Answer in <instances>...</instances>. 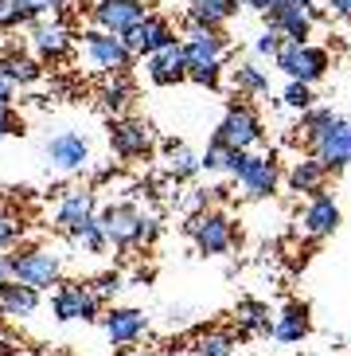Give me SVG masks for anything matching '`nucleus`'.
<instances>
[{
	"label": "nucleus",
	"instance_id": "nucleus-1",
	"mask_svg": "<svg viewBox=\"0 0 351 356\" xmlns=\"http://www.w3.org/2000/svg\"><path fill=\"white\" fill-rule=\"evenodd\" d=\"M305 141H309V157L320 161L324 172H340L351 165V118L332 110L320 126L305 134Z\"/></svg>",
	"mask_w": 351,
	"mask_h": 356
},
{
	"label": "nucleus",
	"instance_id": "nucleus-2",
	"mask_svg": "<svg viewBox=\"0 0 351 356\" xmlns=\"http://www.w3.org/2000/svg\"><path fill=\"white\" fill-rule=\"evenodd\" d=\"M12 282L31 286V290H51L62 282V254L55 247H20L8 254Z\"/></svg>",
	"mask_w": 351,
	"mask_h": 356
},
{
	"label": "nucleus",
	"instance_id": "nucleus-3",
	"mask_svg": "<svg viewBox=\"0 0 351 356\" xmlns=\"http://www.w3.org/2000/svg\"><path fill=\"white\" fill-rule=\"evenodd\" d=\"M262 137H266V126H262V118L254 106L246 102H230L223 122L215 126V145L223 149H238V153H250L254 145H262Z\"/></svg>",
	"mask_w": 351,
	"mask_h": 356
},
{
	"label": "nucleus",
	"instance_id": "nucleus-4",
	"mask_svg": "<svg viewBox=\"0 0 351 356\" xmlns=\"http://www.w3.org/2000/svg\"><path fill=\"white\" fill-rule=\"evenodd\" d=\"M184 231H187V239L196 243L199 254H227L230 247L238 243L234 220H230L227 211H219V208L199 211V216H187Z\"/></svg>",
	"mask_w": 351,
	"mask_h": 356
},
{
	"label": "nucleus",
	"instance_id": "nucleus-5",
	"mask_svg": "<svg viewBox=\"0 0 351 356\" xmlns=\"http://www.w3.org/2000/svg\"><path fill=\"white\" fill-rule=\"evenodd\" d=\"M277 71L281 74H289V83H320L324 74H328L332 59L324 47H316V43H281V51H277Z\"/></svg>",
	"mask_w": 351,
	"mask_h": 356
},
{
	"label": "nucleus",
	"instance_id": "nucleus-6",
	"mask_svg": "<svg viewBox=\"0 0 351 356\" xmlns=\"http://www.w3.org/2000/svg\"><path fill=\"white\" fill-rule=\"evenodd\" d=\"M83 51L86 59H90L94 71H102V74H129L137 63V55L129 51L121 43V35H110V32H98V28H90V32L83 35Z\"/></svg>",
	"mask_w": 351,
	"mask_h": 356
},
{
	"label": "nucleus",
	"instance_id": "nucleus-7",
	"mask_svg": "<svg viewBox=\"0 0 351 356\" xmlns=\"http://www.w3.org/2000/svg\"><path fill=\"white\" fill-rule=\"evenodd\" d=\"M184 59H187V74L191 71H223L230 51V40L223 32H207V28H187L184 32Z\"/></svg>",
	"mask_w": 351,
	"mask_h": 356
},
{
	"label": "nucleus",
	"instance_id": "nucleus-8",
	"mask_svg": "<svg viewBox=\"0 0 351 356\" xmlns=\"http://www.w3.org/2000/svg\"><path fill=\"white\" fill-rule=\"evenodd\" d=\"M98 227H102L105 243L114 251H133L137 247V227H141V208L129 204V200H117V204H105L98 211Z\"/></svg>",
	"mask_w": 351,
	"mask_h": 356
},
{
	"label": "nucleus",
	"instance_id": "nucleus-9",
	"mask_svg": "<svg viewBox=\"0 0 351 356\" xmlns=\"http://www.w3.org/2000/svg\"><path fill=\"white\" fill-rule=\"evenodd\" d=\"M43 153L55 172H83L90 168V137L78 129H59L55 137H47Z\"/></svg>",
	"mask_w": 351,
	"mask_h": 356
},
{
	"label": "nucleus",
	"instance_id": "nucleus-10",
	"mask_svg": "<svg viewBox=\"0 0 351 356\" xmlns=\"http://www.w3.org/2000/svg\"><path fill=\"white\" fill-rule=\"evenodd\" d=\"M110 145H114V153L121 161H141L153 153L156 145V134L153 126H148L145 118H114V126H110Z\"/></svg>",
	"mask_w": 351,
	"mask_h": 356
},
{
	"label": "nucleus",
	"instance_id": "nucleus-11",
	"mask_svg": "<svg viewBox=\"0 0 351 356\" xmlns=\"http://www.w3.org/2000/svg\"><path fill=\"white\" fill-rule=\"evenodd\" d=\"M51 314L59 321H102V302L86 282H59L51 298Z\"/></svg>",
	"mask_w": 351,
	"mask_h": 356
},
{
	"label": "nucleus",
	"instance_id": "nucleus-12",
	"mask_svg": "<svg viewBox=\"0 0 351 356\" xmlns=\"http://www.w3.org/2000/svg\"><path fill=\"white\" fill-rule=\"evenodd\" d=\"M277 180H281V168L269 153H246V165L238 168V192L246 200H269L277 192Z\"/></svg>",
	"mask_w": 351,
	"mask_h": 356
},
{
	"label": "nucleus",
	"instance_id": "nucleus-13",
	"mask_svg": "<svg viewBox=\"0 0 351 356\" xmlns=\"http://www.w3.org/2000/svg\"><path fill=\"white\" fill-rule=\"evenodd\" d=\"M90 16H94V28L98 32L125 35L129 28H137L148 16V4L145 0H94Z\"/></svg>",
	"mask_w": 351,
	"mask_h": 356
},
{
	"label": "nucleus",
	"instance_id": "nucleus-14",
	"mask_svg": "<svg viewBox=\"0 0 351 356\" xmlns=\"http://www.w3.org/2000/svg\"><path fill=\"white\" fill-rule=\"evenodd\" d=\"M121 43H125L133 55L148 59V55L164 51V47H172V43H180V40H176V28L164 20V16H153V12H148L145 20L137 24V28H129V32L121 35Z\"/></svg>",
	"mask_w": 351,
	"mask_h": 356
},
{
	"label": "nucleus",
	"instance_id": "nucleus-15",
	"mask_svg": "<svg viewBox=\"0 0 351 356\" xmlns=\"http://www.w3.org/2000/svg\"><path fill=\"white\" fill-rule=\"evenodd\" d=\"M94 220H98V200H94V192H86V188L62 192L59 208H55V227L62 235H74V231H83Z\"/></svg>",
	"mask_w": 351,
	"mask_h": 356
},
{
	"label": "nucleus",
	"instance_id": "nucleus-16",
	"mask_svg": "<svg viewBox=\"0 0 351 356\" xmlns=\"http://www.w3.org/2000/svg\"><path fill=\"white\" fill-rule=\"evenodd\" d=\"M102 329H105V337H110L114 345L129 348L148 333V317L141 314V309H129V305H114V309L102 314Z\"/></svg>",
	"mask_w": 351,
	"mask_h": 356
},
{
	"label": "nucleus",
	"instance_id": "nucleus-17",
	"mask_svg": "<svg viewBox=\"0 0 351 356\" xmlns=\"http://www.w3.org/2000/svg\"><path fill=\"white\" fill-rule=\"evenodd\" d=\"M31 51L35 59H62V55L71 51V28L62 20H35L31 24Z\"/></svg>",
	"mask_w": 351,
	"mask_h": 356
},
{
	"label": "nucleus",
	"instance_id": "nucleus-18",
	"mask_svg": "<svg viewBox=\"0 0 351 356\" xmlns=\"http://www.w3.org/2000/svg\"><path fill=\"white\" fill-rule=\"evenodd\" d=\"M336 227H340V204H336V196H332V192L312 196L305 216H300V231H305L309 239H328Z\"/></svg>",
	"mask_w": 351,
	"mask_h": 356
},
{
	"label": "nucleus",
	"instance_id": "nucleus-19",
	"mask_svg": "<svg viewBox=\"0 0 351 356\" xmlns=\"http://www.w3.org/2000/svg\"><path fill=\"white\" fill-rule=\"evenodd\" d=\"M145 74L153 86H176L187 79V59H184V43H172L164 51H156L145 59Z\"/></svg>",
	"mask_w": 351,
	"mask_h": 356
},
{
	"label": "nucleus",
	"instance_id": "nucleus-20",
	"mask_svg": "<svg viewBox=\"0 0 351 356\" xmlns=\"http://www.w3.org/2000/svg\"><path fill=\"white\" fill-rule=\"evenodd\" d=\"M312 8H281V12H269L266 16V28L277 32L285 43H309L312 35Z\"/></svg>",
	"mask_w": 351,
	"mask_h": 356
},
{
	"label": "nucleus",
	"instance_id": "nucleus-21",
	"mask_svg": "<svg viewBox=\"0 0 351 356\" xmlns=\"http://www.w3.org/2000/svg\"><path fill=\"white\" fill-rule=\"evenodd\" d=\"M242 8L238 0H187V28H207L223 32V24Z\"/></svg>",
	"mask_w": 351,
	"mask_h": 356
},
{
	"label": "nucleus",
	"instance_id": "nucleus-22",
	"mask_svg": "<svg viewBox=\"0 0 351 356\" xmlns=\"http://www.w3.org/2000/svg\"><path fill=\"white\" fill-rule=\"evenodd\" d=\"M309 329H312V317L305 302H289L273 317V341H281V345H300L309 337Z\"/></svg>",
	"mask_w": 351,
	"mask_h": 356
},
{
	"label": "nucleus",
	"instance_id": "nucleus-23",
	"mask_svg": "<svg viewBox=\"0 0 351 356\" xmlns=\"http://www.w3.org/2000/svg\"><path fill=\"white\" fill-rule=\"evenodd\" d=\"M285 184H289V192H297V196H320V192H328V172H324L320 161L312 157H300L293 161L289 177H285Z\"/></svg>",
	"mask_w": 351,
	"mask_h": 356
},
{
	"label": "nucleus",
	"instance_id": "nucleus-24",
	"mask_svg": "<svg viewBox=\"0 0 351 356\" xmlns=\"http://www.w3.org/2000/svg\"><path fill=\"white\" fill-rule=\"evenodd\" d=\"M273 309L258 298H242L234 305V321H238V333L242 337H273Z\"/></svg>",
	"mask_w": 351,
	"mask_h": 356
},
{
	"label": "nucleus",
	"instance_id": "nucleus-25",
	"mask_svg": "<svg viewBox=\"0 0 351 356\" xmlns=\"http://www.w3.org/2000/svg\"><path fill=\"white\" fill-rule=\"evenodd\" d=\"M0 79L12 86H31L43 79V63L35 59V55H24V51H4L0 55Z\"/></svg>",
	"mask_w": 351,
	"mask_h": 356
},
{
	"label": "nucleus",
	"instance_id": "nucleus-26",
	"mask_svg": "<svg viewBox=\"0 0 351 356\" xmlns=\"http://www.w3.org/2000/svg\"><path fill=\"white\" fill-rule=\"evenodd\" d=\"M133 98H137V86H133L129 74H114V79L102 83V90H98V106H102L105 114H114V118H129Z\"/></svg>",
	"mask_w": 351,
	"mask_h": 356
},
{
	"label": "nucleus",
	"instance_id": "nucleus-27",
	"mask_svg": "<svg viewBox=\"0 0 351 356\" xmlns=\"http://www.w3.org/2000/svg\"><path fill=\"white\" fill-rule=\"evenodd\" d=\"M40 309V290H31V286H20V282H8L0 286V314L4 317H35Z\"/></svg>",
	"mask_w": 351,
	"mask_h": 356
},
{
	"label": "nucleus",
	"instance_id": "nucleus-28",
	"mask_svg": "<svg viewBox=\"0 0 351 356\" xmlns=\"http://www.w3.org/2000/svg\"><path fill=\"white\" fill-rule=\"evenodd\" d=\"M234 348H238L234 333H227V329H211V333L196 337L191 356H234Z\"/></svg>",
	"mask_w": 351,
	"mask_h": 356
},
{
	"label": "nucleus",
	"instance_id": "nucleus-29",
	"mask_svg": "<svg viewBox=\"0 0 351 356\" xmlns=\"http://www.w3.org/2000/svg\"><path fill=\"white\" fill-rule=\"evenodd\" d=\"M234 86L242 90V95L262 98V95H269V74L262 71L258 63H238L234 67Z\"/></svg>",
	"mask_w": 351,
	"mask_h": 356
},
{
	"label": "nucleus",
	"instance_id": "nucleus-30",
	"mask_svg": "<svg viewBox=\"0 0 351 356\" xmlns=\"http://www.w3.org/2000/svg\"><path fill=\"white\" fill-rule=\"evenodd\" d=\"M196 172H199V157L187 145H176L172 153H168V177L172 180H191Z\"/></svg>",
	"mask_w": 351,
	"mask_h": 356
},
{
	"label": "nucleus",
	"instance_id": "nucleus-31",
	"mask_svg": "<svg viewBox=\"0 0 351 356\" xmlns=\"http://www.w3.org/2000/svg\"><path fill=\"white\" fill-rule=\"evenodd\" d=\"M24 24L31 28L35 20H31V12L24 8L20 0H0V32H16Z\"/></svg>",
	"mask_w": 351,
	"mask_h": 356
},
{
	"label": "nucleus",
	"instance_id": "nucleus-32",
	"mask_svg": "<svg viewBox=\"0 0 351 356\" xmlns=\"http://www.w3.org/2000/svg\"><path fill=\"white\" fill-rule=\"evenodd\" d=\"M67 239L74 243V247H83L86 254H102L110 243H105V235H102V227H98V220L94 223H86L83 231H74V235H67Z\"/></svg>",
	"mask_w": 351,
	"mask_h": 356
},
{
	"label": "nucleus",
	"instance_id": "nucleus-33",
	"mask_svg": "<svg viewBox=\"0 0 351 356\" xmlns=\"http://www.w3.org/2000/svg\"><path fill=\"white\" fill-rule=\"evenodd\" d=\"M281 102L289 106V110H297V114H305V110L316 106V95H312V86H305V83H289L285 95H281Z\"/></svg>",
	"mask_w": 351,
	"mask_h": 356
},
{
	"label": "nucleus",
	"instance_id": "nucleus-34",
	"mask_svg": "<svg viewBox=\"0 0 351 356\" xmlns=\"http://www.w3.org/2000/svg\"><path fill=\"white\" fill-rule=\"evenodd\" d=\"M199 172H223V177H227V149L211 141V145L199 153Z\"/></svg>",
	"mask_w": 351,
	"mask_h": 356
},
{
	"label": "nucleus",
	"instance_id": "nucleus-35",
	"mask_svg": "<svg viewBox=\"0 0 351 356\" xmlns=\"http://www.w3.org/2000/svg\"><path fill=\"white\" fill-rule=\"evenodd\" d=\"M238 4H246V8L262 12V16L281 12V8H312V0H238Z\"/></svg>",
	"mask_w": 351,
	"mask_h": 356
},
{
	"label": "nucleus",
	"instance_id": "nucleus-36",
	"mask_svg": "<svg viewBox=\"0 0 351 356\" xmlns=\"http://www.w3.org/2000/svg\"><path fill=\"white\" fill-rule=\"evenodd\" d=\"M94 290V298H98V302H105V298H114L117 290H121V274H98V278H94V282H86Z\"/></svg>",
	"mask_w": 351,
	"mask_h": 356
},
{
	"label": "nucleus",
	"instance_id": "nucleus-37",
	"mask_svg": "<svg viewBox=\"0 0 351 356\" xmlns=\"http://www.w3.org/2000/svg\"><path fill=\"white\" fill-rule=\"evenodd\" d=\"M160 239V220L153 211H141V227H137V247H148V243Z\"/></svg>",
	"mask_w": 351,
	"mask_h": 356
},
{
	"label": "nucleus",
	"instance_id": "nucleus-38",
	"mask_svg": "<svg viewBox=\"0 0 351 356\" xmlns=\"http://www.w3.org/2000/svg\"><path fill=\"white\" fill-rule=\"evenodd\" d=\"M281 43H285V40H281L277 32H269V28H266V32H262L258 40H254V55H262V59H277Z\"/></svg>",
	"mask_w": 351,
	"mask_h": 356
},
{
	"label": "nucleus",
	"instance_id": "nucleus-39",
	"mask_svg": "<svg viewBox=\"0 0 351 356\" xmlns=\"http://www.w3.org/2000/svg\"><path fill=\"white\" fill-rule=\"evenodd\" d=\"M20 4L31 12V20H43V16H51V12L67 8V0H20Z\"/></svg>",
	"mask_w": 351,
	"mask_h": 356
},
{
	"label": "nucleus",
	"instance_id": "nucleus-40",
	"mask_svg": "<svg viewBox=\"0 0 351 356\" xmlns=\"http://www.w3.org/2000/svg\"><path fill=\"white\" fill-rule=\"evenodd\" d=\"M20 114L12 110V106H0V137H16L20 134Z\"/></svg>",
	"mask_w": 351,
	"mask_h": 356
},
{
	"label": "nucleus",
	"instance_id": "nucleus-41",
	"mask_svg": "<svg viewBox=\"0 0 351 356\" xmlns=\"http://www.w3.org/2000/svg\"><path fill=\"white\" fill-rule=\"evenodd\" d=\"M16 239H20V223L8 220V216H0V251L16 247Z\"/></svg>",
	"mask_w": 351,
	"mask_h": 356
},
{
	"label": "nucleus",
	"instance_id": "nucleus-42",
	"mask_svg": "<svg viewBox=\"0 0 351 356\" xmlns=\"http://www.w3.org/2000/svg\"><path fill=\"white\" fill-rule=\"evenodd\" d=\"M12 353H20V341L8 329H0V356H12Z\"/></svg>",
	"mask_w": 351,
	"mask_h": 356
},
{
	"label": "nucleus",
	"instance_id": "nucleus-43",
	"mask_svg": "<svg viewBox=\"0 0 351 356\" xmlns=\"http://www.w3.org/2000/svg\"><path fill=\"white\" fill-rule=\"evenodd\" d=\"M328 8L336 16H343V20H351V0H328Z\"/></svg>",
	"mask_w": 351,
	"mask_h": 356
},
{
	"label": "nucleus",
	"instance_id": "nucleus-44",
	"mask_svg": "<svg viewBox=\"0 0 351 356\" xmlns=\"http://www.w3.org/2000/svg\"><path fill=\"white\" fill-rule=\"evenodd\" d=\"M12 98H16V86L0 79V106H12Z\"/></svg>",
	"mask_w": 351,
	"mask_h": 356
},
{
	"label": "nucleus",
	"instance_id": "nucleus-45",
	"mask_svg": "<svg viewBox=\"0 0 351 356\" xmlns=\"http://www.w3.org/2000/svg\"><path fill=\"white\" fill-rule=\"evenodd\" d=\"M12 282V266H8V254L0 251V286H8Z\"/></svg>",
	"mask_w": 351,
	"mask_h": 356
},
{
	"label": "nucleus",
	"instance_id": "nucleus-46",
	"mask_svg": "<svg viewBox=\"0 0 351 356\" xmlns=\"http://www.w3.org/2000/svg\"><path fill=\"white\" fill-rule=\"evenodd\" d=\"M121 356H160V353H141V348H125Z\"/></svg>",
	"mask_w": 351,
	"mask_h": 356
}]
</instances>
